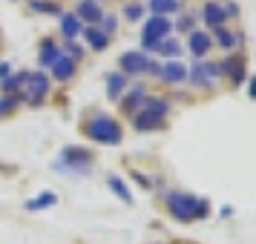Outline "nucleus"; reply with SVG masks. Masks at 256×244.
Wrapping results in <instances>:
<instances>
[{"label":"nucleus","mask_w":256,"mask_h":244,"mask_svg":"<svg viewBox=\"0 0 256 244\" xmlns=\"http://www.w3.org/2000/svg\"><path fill=\"white\" fill-rule=\"evenodd\" d=\"M52 72H55V78H58V81H66V78H72V72H75V60L66 58V55H60V58L55 60Z\"/></svg>","instance_id":"obj_11"},{"label":"nucleus","mask_w":256,"mask_h":244,"mask_svg":"<svg viewBox=\"0 0 256 244\" xmlns=\"http://www.w3.org/2000/svg\"><path fill=\"white\" fill-rule=\"evenodd\" d=\"M167 118V101L162 98H147L141 112L136 115V129H156L162 127V121Z\"/></svg>","instance_id":"obj_2"},{"label":"nucleus","mask_w":256,"mask_h":244,"mask_svg":"<svg viewBox=\"0 0 256 244\" xmlns=\"http://www.w3.org/2000/svg\"><path fill=\"white\" fill-rule=\"evenodd\" d=\"M156 49H158L162 55H170V58H176L182 46H178V43H173V40H167V43H156Z\"/></svg>","instance_id":"obj_22"},{"label":"nucleus","mask_w":256,"mask_h":244,"mask_svg":"<svg viewBox=\"0 0 256 244\" xmlns=\"http://www.w3.org/2000/svg\"><path fill=\"white\" fill-rule=\"evenodd\" d=\"M32 6H35V9H40V12H58V6H55V3H40V0H35Z\"/></svg>","instance_id":"obj_25"},{"label":"nucleus","mask_w":256,"mask_h":244,"mask_svg":"<svg viewBox=\"0 0 256 244\" xmlns=\"http://www.w3.org/2000/svg\"><path fill=\"white\" fill-rule=\"evenodd\" d=\"M158 75H162L164 81L178 83V81H184L187 78V66L184 63H178V60H170V63H164L162 69H158Z\"/></svg>","instance_id":"obj_9"},{"label":"nucleus","mask_w":256,"mask_h":244,"mask_svg":"<svg viewBox=\"0 0 256 244\" xmlns=\"http://www.w3.org/2000/svg\"><path fill=\"white\" fill-rule=\"evenodd\" d=\"M60 29H64V35L66 37H75L78 32H81V23H78L75 14H64V17H60Z\"/></svg>","instance_id":"obj_18"},{"label":"nucleus","mask_w":256,"mask_h":244,"mask_svg":"<svg viewBox=\"0 0 256 244\" xmlns=\"http://www.w3.org/2000/svg\"><path fill=\"white\" fill-rule=\"evenodd\" d=\"M121 69L136 75V72L150 69V60H147V55H144V52H124V55H121Z\"/></svg>","instance_id":"obj_6"},{"label":"nucleus","mask_w":256,"mask_h":244,"mask_svg":"<svg viewBox=\"0 0 256 244\" xmlns=\"http://www.w3.org/2000/svg\"><path fill=\"white\" fill-rule=\"evenodd\" d=\"M58 198H55V193H44V196H38L35 201H29L26 204V210H44V207H52Z\"/></svg>","instance_id":"obj_19"},{"label":"nucleus","mask_w":256,"mask_h":244,"mask_svg":"<svg viewBox=\"0 0 256 244\" xmlns=\"http://www.w3.org/2000/svg\"><path fill=\"white\" fill-rule=\"evenodd\" d=\"M150 9L158 17H167V14L178 12V0H150Z\"/></svg>","instance_id":"obj_14"},{"label":"nucleus","mask_w":256,"mask_h":244,"mask_svg":"<svg viewBox=\"0 0 256 244\" xmlns=\"http://www.w3.org/2000/svg\"><path fill=\"white\" fill-rule=\"evenodd\" d=\"M144 101H147L144 86H132V92L124 98V109H127V112H136V109H138V104H144Z\"/></svg>","instance_id":"obj_15"},{"label":"nucleus","mask_w":256,"mask_h":244,"mask_svg":"<svg viewBox=\"0 0 256 244\" xmlns=\"http://www.w3.org/2000/svg\"><path fill=\"white\" fill-rule=\"evenodd\" d=\"M86 135L101 144H118L121 141V127L110 115H95L90 124H86Z\"/></svg>","instance_id":"obj_3"},{"label":"nucleus","mask_w":256,"mask_h":244,"mask_svg":"<svg viewBox=\"0 0 256 244\" xmlns=\"http://www.w3.org/2000/svg\"><path fill=\"white\" fill-rule=\"evenodd\" d=\"M141 12H144V9H141V6H127V9H124V14H127L130 20H136V17H138Z\"/></svg>","instance_id":"obj_26"},{"label":"nucleus","mask_w":256,"mask_h":244,"mask_svg":"<svg viewBox=\"0 0 256 244\" xmlns=\"http://www.w3.org/2000/svg\"><path fill=\"white\" fill-rule=\"evenodd\" d=\"M26 89H24V98L29 104H38L40 98H46L49 92V78L44 72H26Z\"/></svg>","instance_id":"obj_5"},{"label":"nucleus","mask_w":256,"mask_h":244,"mask_svg":"<svg viewBox=\"0 0 256 244\" xmlns=\"http://www.w3.org/2000/svg\"><path fill=\"white\" fill-rule=\"evenodd\" d=\"M250 98H256V78L250 81Z\"/></svg>","instance_id":"obj_27"},{"label":"nucleus","mask_w":256,"mask_h":244,"mask_svg":"<svg viewBox=\"0 0 256 244\" xmlns=\"http://www.w3.org/2000/svg\"><path fill=\"white\" fill-rule=\"evenodd\" d=\"M167 32H170V20L167 17H150L147 23H144V35H141V40H144V46L147 49H156V43H162L164 37H167Z\"/></svg>","instance_id":"obj_4"},{"label":"nucleus","mask_w":256,"mask_h":244,"mask_svg":"<svg viewBox=\"0 0 256 244\" xmlns=\"http://www.w3.org/2000/svg\"><path fill=\"white\" fill-rule=\"evenodd\" d=\"M0 112H3V101H0Z\"/></svg>","instance_id":"obj_28"},{"label":"nucleus","mask_w":256,"mask_h":244,"mask_svg":"<svg viewBox=\"0 0 256 244\" xmlns=\"http://www.w3.org/2000/svg\"><path fill=\"white\" fill-rule=\"evenodd\" d=\"M60 58V52H58V46L52 43V40H46L44 46H40V63L44 66H55V60Z\"/></svg>","instance_id":"obj_17"},{"label":"nucleus","mask_w":256,"mask_h":244,"mask_svg":"<svg viewBox=\"0 0 256 244\" xmlns=\"http://www.w3.org/2000/svg\"><path fill=\"white\" fill-rule=\"evenodd\" d=\"M26 81V72H20V75H14V78H9V81H6V92L9 95H14L18 92V89H20V83Z\"/></svg>","instance_id":"obj_21"},{"label":"nucleus","mask_w":256,"mask_h":244,"mask_svg":"<svg viewBox=\"0 0 256 244\" xmlns=\"http://www.w3.org/2000/svg\"><path fill=\"white\" fill-rule=\"evenodd\" d=\"M110 187H112V193H118V196L124 198V201H132V196H130V190H127L124 184H121L118 178H110Z\"/></svg>","instance_id":"obj_23"},{"label":"nucleus","mask_w":256,"mask_h":244,"mask_svg":"<svg viewBox=\"0 0 256 244\" xmlns=\"http://www.w3.org/2000/svg\"><path fill=\"white\" fill-rule=\"evenodd\" d=\"M86 40H90V46L92 49H106V35L104 32H98V29H86Z\"/></svg>","instance_id":"obj_20"},{"label":"nucleus","mask_w":256,"mask_h":244,"mask_svg":"<svg viewBox=\"0 0 256 244\" xmlns=\"http://www.w3.org/2000/svg\"><path fill=\"white\" fill-rule=\"evenodd\" d=\"M204 20H208L210 26L222 29V23L228 20V12H224L222 6H216V3H208V6H204Z\"/></svg>","instance_id":"obj_10"},{"label":"nucleus","mask_w":256,"mask_h":244,"mask_svg":"<svg viewBox=\"0 0 256 244\" xmlns=\"http://www.w3.org/2000/svg\"><path fill=\"white\" fill-rule=\"evenodd\" d=\"M106 86H110V89H106V95H110V98L116 101L118 95L124 92L127 81H124V75H121V72H116V75H110V78H106Z\"/></svg>","instance_id":"obj_16"},{"label":"nucleus","mask_w":256,"mask_h":244,"mask_svg":"<svg viewBox=\"0 0 256 244\" xmlns=\"http://www.w3.org/2000/svg\"><path fill=\"white\" fill-rule=\"evenodd\" d=\"M167 207H170V213L176 219L190 221V219H202L208 213V201H202L196 196H184V193H173L167 198Z\"/></svg>","instance_id":"obj_1"},{"label":"nucleus","mask_w":256,"mask_h":244,"mask_svg":"<svg viewBox=\"0 0 256 244\" xmlns=\"http://www.w3.org/2000/svg\"><path fill=\"white\" fill-rule=\"evenodd\" d=\"M219 69H222V72H228L233 83H239V81L244 78V63H242V60H233V58H230V60H224Z\"/></svg>","instance_id":"obj_13"},{"label":"nucleus","mask_w":256,"mask_h":244,"mask_svg":"<svg viewBox=\"0 0 256 244\" xmlns=\"http://www.w3.org/2000/svg\"><path fill=\"white\" fill-rule=\"evenodd\" d=\"M208 49H210V37L204 35V32H193V35H190V52H193L196 58H202Z\"/></svg>","instance_id":"obj_12"},{"label":"nucleus","mask_w":256,"mask_h":244,"mask_svg":"<svg viewBox=\"0 0 256 244\" xmlns=\"http://www.w3.org/2000/svg\"><path fill=\"white\" fill-rule=\"evenodd\" d=\"M219 66H213V63H196V66H193V72H187V78H190V81H196L198 86H208V81L210 78H216V75H219Z\"/></svg>","instance_id":"obj_7"},{"label":"nucleus","mask_w":256,"mask_h":244,"mask_svg":"<svg viewBox=\"0 0 256 244\" xmlns=\"http://www.w3.org/2000/svg\"><path fill=\"white\" fill-rule=\"evenodd\" d=\"M216 40H219L222 46H233L236 43V35H230L228 29H216Z\"/></svg>","instance_id":"obj_24"},{"label":"nucleus","mask_w":256,"mask_h":244,"mask_svg":"<svg viewBox=\"0 0 256 244\" xmlns=\"http://www.w3.org/2000/svg\"><path fill=\"white\" fill-rule=\"evenodd\" d=\"M75 12H78V17H84L86 23H98V20L104 17V14H101V6H98V0H81Z\"/></svg>","instance_id":"obj_8"}]
</instances>
